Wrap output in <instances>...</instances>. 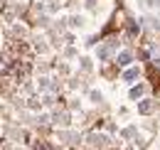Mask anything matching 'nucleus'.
Returning a JSON list of instances; mask_svg holds the SVG:
<instances>
[{
    "label": "nucleus",
    "mask_w": 160,
    "mask_h": 150,
    "mask_svg": "<svg viewBox=\"0 0 160 150\" xmlns=\"http://www.w3.org/2000/svg\"><path fill=\"white\" fill-rule=\"evenodd\" d=\"M128 96H131V98H140V96H143V89H140V86H133Z\"/></svg>",
    "instance_id": "f03ea898"
},
{
    "label": "nucleus",
    "mask_w": 160,
    "mask_h": 150,
    "mask_svg": "<svg viewBox=\"0 0 160 150\" xmlns=\"http://www.w3.org/2000/svg\"><path fill=\"white\" fill-rule=\"evenodd\" d=\"M138 67H131V69H126V74H123V79H128V81H133V79H136V76H138Z\"/></svg>",
    "instance_id": "f257e3e1"
}]
</instances>
